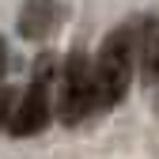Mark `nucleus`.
I'll use <instances>...</instances> for the list:
<instances>
[{
    "label": "nucleus",
    "instance_id": "obj_6",
    "mask_svg": "<svg viewBox=\"0 0 159 159\" xmlns=\"http://www.w3.org/2000/svg\"><path fill=\"white\" fill-rule=\"evenodd\" d=\"M11 106H15V91L0 80V129L8 125V117H11Z\"/></svg>",
    "mask_w": 159,
    "mask_h": 159
},
{
    "label": "nucleus",
    "instance_id": "obj_1",
    "mask_svg": "<svg viewBox=\"0 0 159 159\" xmlns=\"http://www.w3.org/2000/svg\"><path fill=\"white\" fill-rule=\"evenodd\" d=\"M136 27L140 19H129V23L114 27L102 46L98 57L91 61V76H95V110H114L125 102V95L136 80Z\"/></svg>",
    "mask_w": 159,
    "mask_h": 159
},
{
    "label": "nucleus",
    "instance_id": "obj_7",
    "mask_svg": "<svg viewBox=\"0 0 159 159\" xmlns=\"http://www.w3.org/2000/svg\"><path fill=\"white\" fill-rule=\"evenodd\" d=\"M8 76V42L4 38H0V80Z\"/></svg>",
    "mask_w": 159,
    "mask_h": 159
},
{
    "label": "nucleus",
    "instance_id": "obj_4",
    "mask_svg": "<svg viewBox=\"0 0 159 159\" xmlns=\"http://www.w3.org/2000/svg\"><path fill=\"white\" fill-rule=\"evenodd\" d=\"M136 72L144 87L159 84V15L140 19L136 27Z\"/></svg>",
    "mask_w": 159,
    "mask_h": 159
},
{
    "label": "nucleus",
    "instance_id": "obj_3",
    "mask_svg": "<svg viewBox=\"0 0 159 159\" xmlns=\"http://www.w3.org/2000/svg\"><path fill=\"white\" fill-rule=\"evenodd\" d=\"M95 110V76H91V57L84 49H72L61 65V98H57V117L72 129L87 121Z\"/></svg>",
    "mask_w": 159,
    "mask_h": 159
},
{
    "label": "nucleus",
    "instance_id": "obj_2",
    "mask_svg": "<svg viewBox=\"0 0 159 159\" xmlns=\"http://www.w3.org/2000/svg\"><path fill=\"white\" fill-rule=\"evenodd\" d=\"M49 80H53V57H38L34 76H30V87L19 95V102L11 106V117L4 125L15 140H27V136H38V133L49 129V121H53Z\"/></svg>",
    "mask_w": 159,
    "mask_h": 159
},
{
    "label": "nucleus",
    "instance_id": "obj_5",
    "mask_svg": "<svg viewBox=\"0 0 159 159\" xmlns=\"http://www.w3.org/2000/svg\"><path fill=\"white\" fill-rule=\"evenodd\" d=\"M57 23H61V4H53V0H27L19 11L23 38H46L57 30Z\"/></svg>",
    "mask_w": 159,
    "mask_h": 159
}]
</instances>
